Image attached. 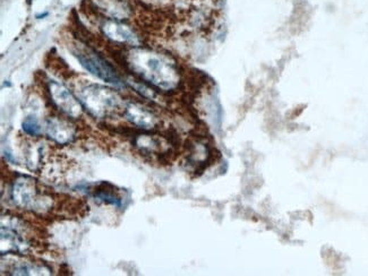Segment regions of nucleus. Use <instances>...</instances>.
Listing matches in <instances>:
<instances>
[{"label": "nucleus", "instance_id": "f257e3e1", "mask_svg": "<svg viewBox=\"0 0 368 276\" xmlns=\"http://www.w3.org/2000/svg\"><path fill=\"white\" fill-rule=\"evenodd\" d=\"M124 66L143 83L162 92H173L181 83L178 63L156 50L136 46L125 52Z\"/></svg>", "mask_w": 368, "mask_h": 276}, {"label": "nucleus", "instance_id": "f03ea898", "mask_svg": "<svg viewBox=\"0 0 368 276\" xmlns=\"http://www.w3.org/2000/svg\"><path fill=\"white\" fill-rule=\"evenodd\" d=\"M78 99L90 115L106 118L121 108L119 95L100 84H87L78 91Z\"/></svg>", "mask_w": 368, "mask_h": 276}, {"label": "nucleus", "instance_id": "7ed1b4c3", "mask_svg": "<svg viewBox=\"0 0 368 276\" xmlns=\"http://www.w3.org/2000/svg\"><path fill=\"white\" fill-rule=\"evenodd\" d=\"M11 199L18 208L33 212H44L51 207V197L47 195L40 184L31 177L20 176L15 179Z\"/></svg>", "mask_w": 368, "mask_h": 276}, {"label": "nucleus", "instance_id": "20e7f679", "mask_svg": "<svg viewBox=\"0 0 368 276\" xmlns=\"http://www.w3.org/2000/svg\"><path fill=\"white\" fill-rule=\"evenodd\" d=\"M73 54L81 63L82 67L95 77L111 84L116 89H126V83L117 70L94 50L90 49L87 46H78L75 49H73Z\"/></svg>", "mask_w": 368, "mask_h": 276}, {"label": "nucleus", "instance_id": "39448f33", "mask_svg": "<svg viewBox=\"0 0 368 276\" xmlns=\"http://www.w3.org/2000/svg\"><path fill=\"white\" fill-rule=\"evenodd\" d=\"M48 92L54 106L58 110H61V113H65L68 118L70 117L76 119L81 117L83 106L65 85L56 81H49Z\"/></svg>", "mask_w": 368, "mask_h": 276}, {"label": "nucleus", "instance_id": "423d86ee", "mask_svg": "<svg viewBox=\"0 0 368 276\" xmlns=\"http://www.w3.org/2000/svg\"><path fill=\"white\" fill-rule=\"evenodd\" d=\"M102 34L114 44H121V46H130L132 48L141 46V40L138 38L135 32L130 29V26L123 23L118 20H106L100 26Z\"/></svg>", "mask_w": 368, "mask_h": 276}, {"label": "nucleus", "instance_id": "0eeeda50", "mask_svg": "<svg viewBox=\"0 0 368 276\" xmlns=\"http://www.w3.org/2000/svg\"><path fill=\"white\" fill-rule=\"evenodd\" d=\"M78 188L84 190L95 201L102 203V204L121 207L124 203V196L121 192V189L111 182H101L99 184H87V186H82Z\"/></svg>", "mask_w": 368, "mask_h": 276}, {"label": "nucleus", "instance_id": "6e6552de", "mask_svg": "<svg viewBox=\"0 0 368 276\" xmlns=\"http://www.w3.org/2000/svg\"><path fill=\"white\" fill-rule=\"evenodd\" d=\"M46 132L48 137L58 145H67L75 141V125L61 117H50L47 120Z\"/></svg>", "mask_w": 368, "mask_h": 276}, {"label": "nucleus", "instance_id": "1a4fd4ad", "mask_svg": "<svg viewBox=\"0 0 368 276\" xmlns=\"http://www.w3.org/2000/svg\"><path fill=\"white\" fill-rule=\"evenodd\" d=\"M124 113L134 126L141 128L144 132L157 130L160 124L158 117L152 111L135 102L127 104L124 108Z\"/></svg>", "mask_w": 368, "mask_h": 276}, {"label": "nucleus", "instance_id": "9d476101", "mask_svg": "<svg viewBox=\"0 0 368 276\" xmlns=\"http://www.w3.org/2000/svg\"><path fill=\"white\" fill-rule=\"evenodd\" d=\"M99 11L108 15L111 20H127L130 16V8L124 0H95Z\"/></svg>", "mask_w": 368, "mask_h": 276}, {"label": "nucleus", "instance_id": "9b49d317", "mask_svg": "<svg viewBox=\"0 0 368 276\" xmlns=\"http://www.w3.org/2000/svg\"><path fill=\"white\" fill-rule=\"evenodd\" d=\"M44 270H49L48 268H39L37 263L18 262L16 265H13L12 268H9V272L12 275H42Z\"/></svg>", "mask_w": 368, "mask_h": 276}, {"label": "nucleus", "instance_id": "f8f14e48", "mask_svg": "<svg viewBox=\"0 0 368 276\" xmlns=\"http://www.w3.org/2000/svg\"><path fill=\"white\" fill-rule=\"evenodd\" d=\"M22 128L26 135L31 136V137H40L44 132L42 126H41L40 121L35 117V115H29L26 117L22 124Z\"/></svg>", "mask_w": 368, "mask_h": 276}, {"label": "nucleus", "instance_id": "ddd939ff", "mask_svg": "<svg viewBox=\"0 0 368 276\" xmlns=\"http://www.w3.org/2000/svg\"><path fill=\"white\" fill-rule=\"evenodd\" d=\"M47 15H48V13H44V14L41 15H37V18H44V16H47Z\"/></svg>", "mask_w": 368, "mask_h": 276}]
</instances>
